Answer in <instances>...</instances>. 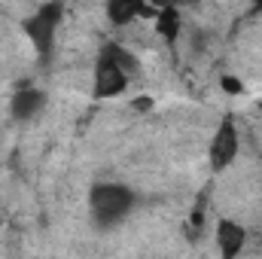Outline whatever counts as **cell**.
I'll use <instances>...</instances> for the list:
<instances>
[{"instance_id":"obj_10","label":"cell","mask_w":262,"mask_h":259,"mask_svg":"<svg viewBox=\"0 0 262 259\" xmlns=\"http://www.w3.org/2000/svg\"><path fill=\"white\" fill-rule=\"evenodd\" d=\"M0 223H3V217H0Z\"/></svg>"},{"instance_id":"obj_6","label":"cell","mask_w":262,"mask_h":259,"mask_svg":"<svg viewBox=\"0 0 262 259\" xmlns=\"http://www.w3.org/2000/svg\"><path fill=\"white\" fill-rule=\"evenodd\" d=\"M43 104H46V98H43L40 89H18L9 101V110H12L15 119H34L43 110Z\"/></svg>"},{"instance_id":"obj_9","label":"cell","mask_w":262,"mask_h":259,"mask_svg":"<svg viewBox=\"0 0 262 259\" xmlns=\"http://www.w3.org/2000/svg\"><path fill=\"white\" fill-rule=\"evenodd\" d=\"M223 89H226V92H241V82H238L235 76H223Z\"/></svg>"},{"instance_id":"obj_5","label":"cell","mask_w":262,"mask_h":259,"mask_svg":"<svg viewBox=\"0 0 262 259\" xmlns=\"http://www.w3.org/2000/svg\"><path fill=\"white\" fill-rule=\"evenodd\" d=\"M244 241H247V235H244V229L235 220H223L216 226V244H220L223 259H235L244 250Z\"/></svg>"},{"instance_id":"obj_4","label":"cell","mask_w":262,"mask_h":259,"mask_svg":"<svg viewBox=\"0 0 262 259\" xmlns=\"http://www.w3.org/2000/svg\"><path fill=\"white\" fill-rule=\"evenodd\" d=\"M125 85H128V73L104 52L101 61H98V70H95V95L98 98H110V95L122 92Z\"/></svg>"},{"instance_id":"obj_1","label":"cell","mask_w":262,"mask_h":259,"mask_svg":"<svg viewBox=\"0 0 262 259\" xmlns=\"http://www.w3.org/2000/svg\"><path fill=\"white\" fill-rule=\"evenodd\" d=\"M134 207V192L119 183H101L92 189V213L98 223L113 226Z\"/></svg>"},{"instance_id":"obj_8","label":"cell","mask_w":262,"mask_h":259,"mask_svg":"<svg viewBox=\"0 0 262 259\" xmlns=\"http://www.w3.org/2000/svg\"><path fill=\"white\" fill-rule=\"evenodd\" d=\"M137 12H143V9L134 6V3H110L107 6V15L113 18V25H128Z\"/></svg>"},{"instance_id":"obj_3","label":"cell","mask_w":262,"mask_h":259,"mask_svg":"<svg viewBox=\"0 0 262 259\" xmlns=\"http://www.w3.org/2000/svg\"><path fill=\"white\" fill-rule=\"evenodd\" d=\"M235 156H238V131H235V125L226 119V122L216 128L213 140H210V165H213V171L229 168V165L235 162Z\"/></svg>"},{"instance_id":"obj_2","label":"cell","mask_w":262,"mask_h":259,"mask_svg":"<svg viewBox=\"0 0 262 259\" xmlns=\"http://www.w3.org/2000/svg\"><path fill=\"white\" fill-rule=\"evenodd\" d=\"M58 18H61V6L49 3V6H40V9L34 12V18L28 21V34H31V40L37 43V49H40L43 55L52 49V40H55Z\"/></svg>"},{"instance_id":"obj_7","label":"cell","mask_w":262,"mask_h":259,"mask_svg":"<svg viewBox=\"0 0 262 259\" xmlns=\"http://www.w3.org/2000/svg\"><path fill=\"white\" fill-rule=\"evenodd\" d=\"M156 31L165 34L168 43H174L180 37V18H177V9H159L156 12Z\"/></svg>"}]
</instances>
